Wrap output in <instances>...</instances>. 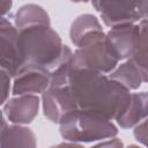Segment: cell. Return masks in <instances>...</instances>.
<instances>
[{
  "label": "cell",
  "mask_w": 148,
  "mask_h": 148,
  "mask_svg": "<svg viewBox=\"0 0 148 148\" xmlns=\"http://www.w3.org/2000/svg\"><path fill=\"white\" fill-rule=\"evenodd\" d=\"M71 87L80 109L94 111L116 120L126 109L131 91L109 75L92 69H75Z\"/></svg>",
  "instance_id": "cell-1"
},
{
  "label": "cell",
  "mask_w": 148,
  "mask_h": 148,
  "mask_svg": "<svg viewBox=\"0 0 148 148\" xmlns=\"http://www.w3.org/2000/svg\"><path fill=\"white\" fill-rule=\"evenodd\" d=\"M18 31L24 66L40 67L50 74L65 49L59 35L50 25H35Z\"/></svg>",
  "instance_id": "cell-2"
},
{
  "label": "cell",
  "mask_w": 148,
  "mask_h": 148,
  "mask_svg": "<svg viewBox=\"0 0 148 148\" xmlns=\"http://www.w3.org/2000/svg\"><path fill=\"white\" fill-rule=\"evenodd\" d=\"M59 131L62 139L79 143L101 141L118 134V128L111 119L80 108L68 112L60 120Z\"/></svg>",
  "instance_id": "cell-3"
},
{
  "label": "cell",
  "mask_w": 148,
  "mask_h": 148,
  "mask_svg": "<svg viewBox=\"0 0 148 148\" xmlns=\"http://www.w3.org/2000/svg\"><path fill=\"white\" fill-rule=\"evenodd\" d=\"M118 62L119 60L108 45L106 34L103 30L92 31L84 36L72 58L73 71L87 68L103 74L111 73Z\"/></svg>",
  "instance_id": "cell-4"
},
{
  "label": "cell",
  "mask_w": 148,
  "mask_h": 148,
  "mask_svg": "<svg viewBox=\"0 0 148 148\" xmlns=\"http://www.w3.org/2000/svg\"><path fill=\"white\" fill-rule=\"evenodd\" d=\"M18 35V29L2 16L0 21V66L12 77L24 67Z\"/></svg>",
  "instance_id": "cell-5"
},
{
  "label": "cell",
  "mask_w": 148,
  "mask_h": 148,
  "mask_svg": "<svg viewBox=\"0 0 148 148\" xmlns=\"http://www.w3.org/2000/svg\"><path fill=\"white\" fill-rule=\"evenodd\" d=\"M42 103L44 116L50 121L57 124H59L68 112L79 108L71 84L49 87L42 94Z\"/></svg>",
  "instance_id": "cell-6"
},
{
  "label": "cell",
  "mask_w": 148,
  "mask_h": 148,
  "mask_svg": "<svg viewBox=\"0 0 148 148\" xmlns=\"http://www.w3.org/2000/svg\"><path fill=\"white\" fill-rule=\"evenodd\" d=\"M139 0H91L94 8L99 13L108 27L123 23H134L140 20L136 12Z\"/></svg>",
  "instance_id": "cell-7"
},
{
  "label": "cell",
  "mask_w": 148,
  "mask_h": 148,
  "mask_svg": "<svg viewBox=\"0 0 148 148\" xmlns=\"http://www.w3.org/2000/svg\"><path fill=\"white\" fill-rule=\"evenodd\" d=\"M140 35L139 24L123 23L111 27L106 32V42L116 58L120 60L131 59L138 47Z\"/></svg>",
  "instance_id": "cell-8"
},
{
  "label": "cell",
  "mask_w": 148,
  "mask_h": 148,
  "mask_svg": "<svg viewBox=\"0 0 148 148\" xmlns=\"http://www.w3.org/2000/svg\"><path fill=\"white\" fill-rule=\"evenodd\" d=\"M50 87V74L46 69L34 66H24L14 76L12 94H43Z\"/></svg>",
  "instance_id": "cell-9"
},
{
  "label": "cell",
  "mask_w": 148,
  "mask_h": 148,
  "mask_svg": "<svg viewBox=\"0 0 148 148\" xmlns=\"http://www.w3.org/2000/svg\"><path fill=\"white\" fill-rule=\"evenodd\" d=\"M39 98L35 94L17 95L3 104V116L13 124H29L38 113Z\"/></svg>",
  "instance_id": "cell-10"
},
{
  "label": "cell",
  "mask_w": 148,
  "mask_h": 148,
  "mask_svg": "<svg viewBox=\"0 0 148 148\" xmlns=\"http://www.w3.org/2000/svg\"><path fill=\"white\" fill-rule=\"evenodd\" d=\"M148 118V91L131 92L130 102L125 111L116 119L117 124L124 128H131Z\"/></svg>",
  "instance_id": "cell-11"
},
{
  "label": "cell",
  "mask_w": 148,
  "mask_h": 148,
  "mask_svg": "<svg viewBox=\"0 0 148 148\" xmlns=\"http://www.w3.org/2000/svg\"><path fill=\"white\" fill-rule=\"evenodd\" d=\"M6 117L2 116L1 134H0V147H36V136L34 132L21 124L8 125Z\"/></svg>",
  "instance_id": "cell-12"
},
{
  "label": "cell",
  "mask_w": 148,
  "mask_h": 148,
  "mask_svg": "<svg viewBox=\"0 0 148 148\" xmlns=\"http://www.w3.org/2000/svg\"><path fill=\"white\" fill-rule=\"evenodd\" d=\"M14 25L18 30L35 25H50V16L43 7L27 3L21 6L14 14Z\"/></svg>",
  "instance_id": "cell-13"
},
{
  "label": "cell",
  "mask_w": 148,
  "mask_h": 148,
  "mask_svg": "<svg viewBox=\"0 0 148 148\" xmlns=\"http://www.w3.org/2000/svg\"><path fill=\"white\" fill-rule=\"evenodd\" d=\"M108 75L130 90H135L140 88L141 83L143 82L142 74L132 59H127L126 61L121 62Z\"/></svg>",
  "instance_id": "cell-14"
},
{
  "label": "cell",
  "mask_w": 148,
  "mask_h": 148,
  "mask_svg": "<svg viewBox=\"0 0 148 148\" xmlns=\"http://www.w3.org/2000/svg\"><path fill=\"white\" fill-rule=\"evenodd\" d=\"M97 30H103L97 17L92 14H82L73 21L69 30V37L72 43L77 46L84 36Z\"/></svg>",
  "instance_id": "cell-15"
},
{
  "label": "cell",
  "mask_w": 148,
  "mask_h": 148,
  "mask_svg": "<svg viewBox=\"0 0 148 148\" xmlns=\"http://www.w3.org/2000/svg\"><path fill=\"white\" fill-rule=\"evenodd\" d=\"M139 27H140V35H139L138 47L134 56L131 58L136 65L148 56V20H141Z\"/></svg>",
  "instance_id": "cell-16"
},
{
  "label": "cell",
  "mask_w": 148,
  "mask_h": 148,
  "mask_svg": "<svg viewBox=\"0 0 148 148\" xmlns=\"http://www.w3.org/2000/svg\"><path fill=\"white\" fill-rule=\"evenodd\" d=\"M133 134L141 145L148 147V118L134 126Z\"/></svg>",
  "instance_id": "cell-17"
},
{
  "label": "cell",
  "mask_w": 148,
  "mask_h": 148,
  "mask_svg": "<svg viewBox=\"0 0 148 148\" xmlns=\"http://www.w3.org/2000/svg\"><path fill=\"white\" fill-rule=\"evenodd\" d=\"M10 75L5 71H0V82H1V104L3 105L8 97H9V91H10Z\"/></svg>",
  "instance_id": "cell-18"
},
{
  "label": "cell",
  "mask_w": 148,
  "mask_h": 148,
  "mask_svg": "<svg viewBox=\"0 0 148 148\" xmlns=\"http://www.w3.org/2000/svg\"><path fill=\"white\" fill-rule=\"evenodd\" d=\"M136 12L140 18H148V0H139Z\"/></svg>",
  "instance_id": "cell-19"
},
{
  "label": "cell",
  "mask_w": 148,
  "mask_h": 148,
  "mask_svg": "<svg viewBox=\"0 0 148 148\" xmlns=\"http://www.w3.org/2000/svg\"><path fill=\"white\" fill-rule=\"evenodd\" d=\"M142 74V79H143V82H148V56L136 65Z\"/></svg>",
  "instance_id": "cell-20"
},
{
  "label": "cell",
  "mask_w": 148,
  "mask_h": 148,
  "mask_svg": "<svg viewBox=\"0 0 148 148\" xmlns=\"http://www.w3.org/2000/svg\"><path fill=\"white\" fill-rule=\"evenodd\" d=\"M109 141H105V142H99L97 143L96 146H102V147H105V146H109V147H121L123 143L117 139V138H109L108 139Z\"/></svg>",
  "instance_id": "cell-21"
},
{
  "label": "cell",
  "mask_w": 148,
  "mask_h": 148,
  "mask_svg": "<svg viewBox=\"0 0 148 148\" xmlns=\"http://www.w3.org/2000/svg\"><path fill=\"white\" fill-rule=\"evenodd\" d=\"M13 6V0H1V14L2 16H5L6 14H8L12 9Z\"/></svg>",
  "instance_id": "cell-22"
},
{
  "label": "cell",
  "mask_w": 148,
  "mask_h": 148,
  "mask_svg": "<svg viewBox=\"0 0 148 148\" xmlns=\"http://www.w3.org/2000/svg\"><path fill=\"white\" fill-rule=\"evenodd\" d=\"M71 1H73V2H87L88 0H71Z\"/></svg>",
  "instance_id": "cell-23"
}]
</instances>
